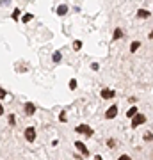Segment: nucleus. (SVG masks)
Here are the masks:
<instances>
[{"instance_id":"nucleus-11","label":"nucleus","mask_w":153,"mask_h":160,"mask_svg":"<svg viewBox=\"0 0 153 160\" xmlns=\"http://www.w3.org/2000/svg\"><path fill=\"white\" fill-rule=\"evenodd\" d=\"M32 18H34V14H32V12H25V14L22 16V22H23V23H28Z\"/></svg>"},{"instance_id":"nucleus-16","label":"nucleus","mask_w":153,"mask_h":160,"mask_svg":"<svg viewBox=\"0 0 153 160\" xmlns=\"http://www.w3.org/2000/svg\"><path fill=\"white\" fill-rule=\"evenodd\" d=\"M69 89H71V91H75V89H77V80H75V78L69 80Z\"/></svg>"},{"instance_id":"nucleus-12","label":"nucleus","mask_w":153,"mask_h":160,"mask_svg":"<svg viewBox=\"0 0 153 160\" xmlns=\"http://www.w3.org/2000/svg\"><path fill=\"white\" fill-rule=\"evenodd\" d=\"M139 46H141V43H139V41H132V45H130V52H132V53H135V52L139 50Z\"/></svg>"},{"instance_id":"nucleus-8","label":"nucleus","mask_w":153,"mask_h":160,"mask_svg":"<svg viewBox=\"0 0 153 160\" xmlns=\"http://www.w3.org/2000/svg\"><path fill=\"white\" fill-rule=\"evenodd\" d=\"M150 16H151V12L146 11V9H139V11H137V18H141V20H146V18H150Z\"/></svg>"},{"instance_id":"nucleus-18","label":"nucleus","mask_w":153,"mask_h":160,"mask_svg":"<svg viewBox=\"0 0 153 160\" xmlns=\"http://www.w3.org/2000/svg\"><path fill=\"white\" fill-rule=\"evenodd\" d=\"M14 123H16V118H14V114H9V125L14 126Z\"/></svg>"},{"instance_id":"nucleus-20","label":"nucleus","mask_w":153,"mask_h":160,"mask_svg":"<svg viewBox=\"0 0 153 160\" xmlns=\"http://www.w3.org/2000/svg\"><path fill=\"white\" fill-rule=\"evenodd\" d=\"M6 96H7V91L4 89V87H0V100H4Z\"/></svg>"},{"instance_id":"nucleus-5","label":"nucleus","mask_w":153,"mask_h":160,"mask_svg":"<svg viewBox=\"0 0 153 160\" xmlns=\"http://www.w3.org/2000/svg\"><path fill=\"white\" fill-rule=\"evenodd\" d=\"M36 114V105L32 102L25 103V116H34Z\"/></svg>"},{"instance_id":"nucleus-2","label":"nucleus","mask_w":153,"mask_h":160,"mask_svg":"<svg viewBox=\"0 0 153 160\" xmlns=\"http://www.w3.org/2000/svg\"><path fill=\"white\" fill-rule=\"evenodd\" d=\"M75 132H77V133H82L85 137H93V130H91L89 125H79L75 128Z\"/></svg>"},{"instance_id":"nucleus-7","label":"nucleus","mask_w":153,"mask_h":160,"mask_svg":"<svg viewBox=\"0 0 153 160\" xmlns=\"http://www.w3.org/2000/svg\"><path fill=\"white\" fill-rule=\"evenodd\" d=\"M100 94H102L103 100H112V98L116 96V92H114L112 89H102V92H100Z\"/></svg>"},{"instance_id":"nucleus-21","label":"nucleus","mask_w":153,"mask_h":160,"mask_svg":"<svg viewBox=\"0 0 153 160\" xmlns=\"http://www.w3.org/2000/svg\"><path fill=\"white\" fill-rule=\"evenodd\" d=\"M107 146H109V148H116V141H114V139H109Z\"/></svg>"},{"instance_id":"nucleus-15","label":"nucleus","mask_w":153,"mask_h":160,"mask_svg":"<svg viewBox=\"0 0 153 160\" xmlns=\"http://www.w3.org/2000/svg\"><path fill=\"white\" fill-rule=\"evenodd\" d=\"M13 20H14V22H18V20H20V9H14V11H13Z\"/></svg>"},{"instance_id":"nucleus-3","label":"nucleus","mask_w":153,"mask_h":160,"mask_svg":"<svg viewBox=\"0 0 153 160\" xmlns=\"http://www.w3.org/2000/svg\"><path fill=\"white\" fill-rule=\"evenodd\" d=\"M36 135H38V132H36L34 126H28V128H25V139H27L28 142H34Z\"/></svg>"},{"instance_id":"nucleus-14","label":"nucleus","mask_w":153,"mask_h":160,"mask_svg":"<svg viewBox=\"0 0 153 160\" xmlns=\"http://www.w3.org/2000/svg\"><path fill=\"white\" fill-rule=\"evenodd\" d=\"M137 114V107H132V109H128V112H126V118H132V116Z\"/></svg>"},{"instance_id":"nucleus-4","label":"nucleus","mask_w":153,"mask_h":160,"mask_svg":"<svg viewBox=\"0 0 153 160\" xmlns=\"http://www.w3.org/2000/svg\"><path fill=\"white\" fill-rule=\"evenodd\" d=\"M116 116H118V105H110L107 109V112H105V118L107 119H114Z\"/></svg>"},{"instance_id":"nucleus-10","label":"nucleus","mask_w":153,"mask_h":160,"mask_svg":"<svg viewBox=\"0 0 153 160\" xmlns=\"http://www.w3.org/2000/svg\"><path fill=\"white\" fill-rule=\"evenodd\" d=\"M66 12H68V6H59V9H57V14H59V16H64V14H66Z\"/></svg>"},{"instance_id":"nucleus-17","label":"nucleus","mask_w":153,"mask_h":160,"mask_svg":"<svg viewBox=\"0 0 153 160\" xmlns=\"http://www.w3.org/2000/svg\"><path fill=\"white\" fill-rule=\"evenodd\" d=\"M144 141H146V142H150V141H153V133H150V132H146V133H144Z\"/></svg>"},{"instance_id":"nucleus-19","label":"nucleus","mask_w":153,"mask_h":160,"mask_svg":"<svg viewBox=\"0 0 153 160\" xmlns=\"http://www.w3.org/2000/svg\"><path fill=\"white\" fill-rule=\"evenodd\" d=\"M61 61V52H55L54 53V62H59Z\"/></svg>"},{"instance_id":"nucleus-22","label":"nucleus","mask_w":153,"mask_h":160,"mask_svg":"<svg viewBox=\"0 0 153 160\" xmlns=\"http://www.w3.org/2000/svg\"><path fill=\"white\" fill-rule=\"evenodd\" d=\"M59 121H61V123H64V121H66V112H61V116H59Z\"/></svg>"},{"instance_id":"nucleus-13","label":"nucleus","mask_w":153,"mask_h":160,"mask_svg":"<svg viewBox=\"0 0 153 160\" xmlns=\"http://www.w3.org/2000/svg\"><path fill=\"white\" fill-rule=\"evenodd\" d=\"M80 48H82V41H80V39H75V41H73V50L79 52Z\"/></svg>"},{"instance_id":"nucleus-24","label":"nucleus","mask_w":153,"mask_h":160,"mask_svg":"<svg viewBox=\"0 0 153 160\" xmlns=\"http://www.w3.org/2000/svg\"><path fill=\"white\" fill-rule=\"evenodd\" d=\"M4 114V107H2V103H0V116Z\"/></svg>"},{"instance_id":"nucleus-23","label":"nucleus","mask_w":153,"mask_h":160,"mask_svg":"<svg viewBox=\"0 0 153 160\" xmlns=\"http://www.w3.org/2000/svg\"><path fill=\"white\" fill-rule=\"evenodd\" d=\"M119 160H130V157H128V155H121V157H119Z\"/></svg>"},{"instance_id":"nucleus-9","label":"nucleus","mask_w":153,"mask_h":160,"mask_svg":"<svg viewBox=\"0 0 153 160\" xmlns=\"http://www.w3.org/2000/svg\"><path fill=\"white\" fill-rule=\"evenodd\" d=\"M125 36V32L121 29H114V34H112V41H118V39H121Z\"/></svg>"},{"instance_id":"nucleus-6","label":"nucleus","mask_w":153,"mask_h":160,"mask_svg":"<svg viewBox=\"0 0 153 160\" xmlns=\"http://www.w3.org/2000/svg\"><path fill=\"white\" fill-rule=\"evenodd\" d=\"M75 148L79 149L80 153L84 155V157H89V149L85 148V144L84 142H80V141H77V142H75Z\"/></svg>"},{"instance_id":"nucleus-1","label":"nucleus","mask_w":153,"mask_h":160,"mask_svg":"<svg viewBox=\"0 0 153 160\" xmlns=\"http://www.w3.org/2000/svg\"><path fill=\"white\" fill-rule=\"evenodd\" d=\"M130 119H132V128H137V126H141L146 123V116L141 114V112H137L135 116H132Z\"/></svg>"}]
</instances>
